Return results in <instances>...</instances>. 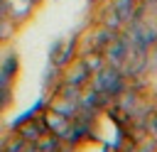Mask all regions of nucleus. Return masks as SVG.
<instances>
[{
    "label": "nucleus",
    "mask_w": 157,
    "mask_h": 152,
    "mask_svg": "<svg viewBox=\"0 0 157 152\" xmlns=\"http://www.w3.org/2000/svg\"><path fill=\"white\" fill-rule=\"evenodd\" d=\"M93 88L108 98H115L123 88H125V76L120 74V69H113V66H103L96 71V78H93Z\"/></svg>",
    "instance_id": "1"
},
{
    "label": "nucleus",
    "mask_w": 157,
    "mask_h": 152,
    "mask_svg": "<svg viewBox=\"0 0 157 152\" xmlns=\"http://www.w3.org/2000/svg\"><path fill=\"white\" fill-rule=\"evenodd\" d=\"M130 49H132V44H130L128 32H125V34H118V37L105 47L103 59L108 61V66H113V69H123V64H125V59H128Z\"/></svg>",
    "instance_id": "2"
},
{
    "label": "nucleus",
    "mask_w": 157,
    "mask_h": 152,
    "mask_svg": "<svg viewBox=\"0 0 157 152\" xmlns=\"http://www.w3.org/2000/svg\"><path fill=\"white\" fill-rule=\"evenodd\" d=\"M137 0H113V5H110V10H113V15L123 22V25H128L132 17H135V10H137Z\"/></svg>",
    "instance_id": "3"
},
{
    "label": "nucleus",
    "mask_w": 157,
    "mask_h": 152,
    "mask_svg": "<svg viewBox=\"0 0 157 152\" xmlns=\"http://www.w3.org/2000/svg\"><path fill=\"white\" fill-rule=\"evenodd\" d=\"M115 37H118V32L103 25V27H101V29H98V32L91 37V47H93V51H105V47H108V44H110Z\"/></svg>",
    "instance_id": "4"
},
{
    "label": "nucleus",
    "mask_w": 157,
    "mask_h": 152,
    "mask_svg": "<svg viewBox=\"0 0 157 152\" xmlns=\"http://www.w3.org/2000/svg\"><path fill=\"white\" fill-rule=\"evenodd\" d=\"M88 76H91V71H88V66H86V64H83V59H81V61H76V66L66 74V83H69V86H78V88H81V86L88 81Z\"/></svg>",
    "instance_id": "5"
},
{
    "label": "nucleus",
    "mask_w": 157,
    "mask_h": 152,
    "mask_svg": "<svg viewBox=\"0 0 157 152\" xmlns=\"http://www.w3.org/2000/svg\"><path fill=\"white\" fill-rule=\"evenodd\" d=\"M47 132V127H44V123H37V120H29L27 125H22V130H20V137L22 140H27V142H34L39 135H44Z\"/></svg>",
    "instance_id": "6"
},
{
    "label": "nucleus",
    "mask_w": 157,
    "mask_h": 152,
    "mask_svg": "<svg viewBox=\"0 0 157 152\" xmlns=\"http://www.w3.org/2000/svg\"><path fill=\"white\" fill-rule=\"evenodd\" d=\"M150 130L157 135V113H152V118H150Z\"/></svg>",
    "instance_id": "7"
},
{
    "label": "nucleus",
    "mask_w": 157,
    "mask_h": 152,
    "mask_svg": "<svg viewBox=\"0 0 157 152\" xmlns=\"http://www.w3.org/2000/svg\"><path fill=\"white\" fill-rule=\"evenodd\" d=\"M142 5H147V7H157V0H142Z\"/></svg>",
    "instance_id": "8"
},
{
    "label": "nucleus",
    "mask_w": 157,
    "mask_h": 152,
    "mask_svg": "<svg viewBox=\"0 0 157 152\" xmlns=\"http://www.w3.org/2000/svg\"><path fill=\"white\" fill-rule=\"evenodd\" d=\"M32 2H37V0H32Z\"/></svg>",
    "instance_id": "9"
},
{
    "label": "nucleus",
    "mask_w": 157,
    "mask_h": 152,
    "mask_svg": "<svg viewBox=\"0 0 157 152\" xmlns=\"http://www.w3.org/2000/svg\"><path fill=\"white\" fill-rule=\"evenodd\" d=\"M137 2H142V0H137Z\"/></svg>",
    "instance_id": "10"
}]
</instances>
